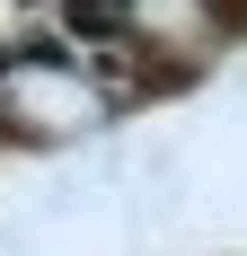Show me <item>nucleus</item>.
Segmentation results:
<instances>
[{
    "label": "nucleus",
    "instance_id": "1",
    "mask_svg": "<svg viewBox=\"0 0 247 256\" xmlns=\"http://www.w3.org/2000/svg\"><path fill=\"white\" fill-rule=\"evenodd\" d=\"M0 106L18 115V124H36V132H71V124H88V88H80L71 71H9L0 80Z\"/></svg>",
    "mask_w": 247,
    "mask_h": 256
},
{
    "label": "nucleus",
    "instance_id": "2",
    "mask_svg": "<svg viewBox=\"0 0 247 256\" xmlns=\"http://www.w3.org/2000/svg\"><path fill=\"white\" fill-rule=\"evenodd\" d=\"M132 18H142V26H159V36H194V18H203V9H194V0H132Z\"/></svg>",
    "mask_w": 247,
    "mask_h": 256
}]
</instances>
